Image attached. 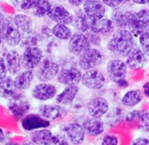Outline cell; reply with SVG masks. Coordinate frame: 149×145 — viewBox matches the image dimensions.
Returning <instances> with one entry per match:
<instances>
[{
	"mask_svg": "<svg viewBox=\"0 0 149 145\" xmlns=\"http://www.w3.org/2000/svg\"><path fill=\"white\" fill-rule=\"evenodd\" d=\"M7 71L11 75H16L20 71L22 66V58L17 50L9 51L4 58Z\"/></svg>",
	"mask_w": 149,
	"mask_h": 145,
	"instance_id": "23",
	"label": "cell"
},
{
	"mask_svg": "<svg viewBox=\"0 0 149 145\" xmlns=\"http://www.w3.org/2000/svg\"><path fill=\"white\" fill-rule=\"evenodd\" d=\"M81 83L86 88L97 90L104 87L106 84V77L99 70L92 69L86 70V72L82 75Z\"/></svg>",
	"mask_w": 149,
	"mask_h": 145,
	"instance_id": "8",
	"label": "cell"
},
{
	"mask_svg": "<svg viewBox=\"0 0 149 145\" xmlns=\"http://www.w3.org/2000/svg\"><path fill=\"white\" fill-rule=\"evenodd\" d=\"M0 36L6 44L17 46L21 41V34L10 17H0Z\"/></svg>",
	"mask_w": 149,
	"mask_h": 145,
	"instance_id": "2",
	"label": "cell"
},
{
	"mask_svg": "<svg viewBox=\"0 0 149 145\" xmlns=\"http://www.w3.org/2000/svg\"><path fill=\"white\" fill-rule=\"evenodd\" d=\"M52 3L49 0H42L35 8L33 10V14L37 17H44L47 16L50 9H51Z\"/></svg>",
	"mask_w": 149,
	"mask_h": 145,
	"instance_id": "33",
	"label": "cell"
},
{
	"mask_svg": "<svg viewBox=\"0 0 149 145\" xmlns=\"http://www.w3.org/2000/svg\"><path fill=\"white\" fill-rule=\"evenodd\" d=\"M19 90H17L14 80L9 77L0 78V97L9 99L15 96Z\"/></svg>",
	"mask_w": 149,
	"mask_h": 145,
	"instance_id": "26",
	"label": "cell"
},
{
	"mask_svg": "<svg viewBox=\"0 0 149 145\" xmlns=\"http://www.w3.org/2000/svg\"><path fill=\"white\" fill-rule=\"evenodd\" d=\"M13 22L21 36H29L32 31L31 19L24 14H17L13 17Z\"/></svg>",
	"mask_w": 149,
	"mask_h": 145,
	"instance_id": "24",
	"label": "cell"
},
{
	"mask_svg": "<svg viewBox=\"0 0 149 145\" xmlns=\"http://www.w3.org/2000/svg\"><path fill=\"white\" fill-rule=\"evenodd\" d=\"M82 126H83L85 131L88 135L93 136V137L101 135L105 130V126H104L103 121L100 118L93 117L85 119Z\"/></svg>",
	"mask_w": 149,
	"mask_h": 145,
	"instance_id": "21",
	"label": "cell"
},
{
	"mask_svg": "<svg viewBox=\"0 0 149 145\" xmlns=\"http://www.w3.org/2000/svg\"><path fill=\"white\" fill-rule=\"evenodd\" d=\"M148 6H149V0H148Z\"/></svg>",
	"mask_w": 149,
	"mask_h": 145,
	"instance_id": "52",
	"label": "cell"
},
{
	"mask_svg": "<svg viewBox=\"0 0 149 145\" xmlns=\"http://www.w3.org/2000/svg\"><path fill=\"white\" fill-rule=\"evenodd\" d=\"M59 66L54 61L45 58L41 61L36 72L37 78L41 82H48L58 76Z\"/></svg>",
	"mask_w": 149,
	"mask_h": 145,
	"instance_id": "7",
	"label": "cell"
},
{
	"mask_svg": "<svg viewBox=\"0 0 149 145\" xmlns=\"http://www.w3.org/2000/svg\"><path fill=\"white\" fill-rule=\"evenodd\" d=\"M22 145H37V144H33V143L31 141V142H24V143Z\"/></svg>",
	"mask_w": 149,
	"mask_h": 145,
	"instance_id": "49",
	"label": "cell"
},
{
	"mask_svg": "<svg viewBox=\"0 0 149 145\" xmlns=\"http://www.w3.org/2000/svg\"><path fill=\"white\" fill-rule=\"evenodd\" d=\"M7 106L11 115L17 120L25 117L31 109L29 100L19 92H17L12 97L9 98Z\"/></svg>",
	"mask_w": 149,
	"mask_h": 145,
	"instance_id": "4",
	"label": "cell"
},
{
	"mask_svg": "<svg viewBox=\"0 0 149 145\" xmlns=\"http://www.w3.org/2000/svg\"><path fill=\"white\" fill-rule=\"evenodd\" d=\"M149 17V10H141L138 12H131L127 29L134 37H139L147 32V23Z\"/></svg>",
	"mask_w": 149,
	"mask_h": 145,
	"instance_id": "3",
	"label": "cell"
},
{
	"mask_svg": "<svg viewBox=\"0 0 149 145\" xmlns=\"http://www.w3.org/2000/svg\"><path fill=\"white\" fill-rule=\"evenodd\" d=\"M38 114L48 121H55L66 117L67 111L59 105L42 104L38 107Z\"/></svg>",
	"mask_w": 149,
	"mask_h": 145,
	"instance_id": "14",
	"label": "cell"
},
{
	"mask_svg": "<svg viewBox=\"0 0 149 145\" xmlns=\"http://www.w3.org/2000/svg\"><path fill=\"white\" fill-rule=\"evenodd\" d=\"M101 145H119V138L115 135H106L102 139Z\"/></svg>",
	"mask_w": 149,
	"mask_h": 145,
	"instance_id": "37",
	"label": "cell"
},
{
	"mask_svg": "<svg viewBox=\"0 0 149 145\" xmlns=\"http://www.w3.org/2000/svg\"><path fill=\"white\" fill-rule=\"evenodd\" d=\"M107 71L110 80L115 84L125 79L127 71V65L126 62L120 59L110 60L107 66Z\"/></svg>",
	"mask_w": 149,
	"mask_h": 145,
	"instance_id": "10",
	"label": "cell"
},
{
	"mask_svg": "<svg viewBox=\"0 0 149 145\" xmlns=\"http://www.w3.org/2000/svg\"><path fill=\"white\" fill-rule=\"evenodd\" d=\"M120 3H121V4H123V3H128V2H130L131 0H120Z\"/></svg>",
	"mask_w": 149,
	"mask_h": 145,
	"instance_id": "50",
	"label": "cell"
},
{
	"mask_svg": "<svg viewBox=\"0 0 149 145\" xmlns=\"http://www.w3.org/2000/svg\"><path fill=\"white\" fill-rule=\"evenodd\" d=\"M66 138L72 144H81L86 138V131L83 126L78 123L65 124L63 128Z\"/></svg>",
	"mask_w": 149,
	"mask_h": 145,
	"instance_id": "15",
	"label": "cell"
},
{
	"mask_svg": "<svg viewBox=\"0 0 149 145\" xmlns=\"http://www.w3.org/2000/svg\"><path fill=\"white\" fill-rule=\"evenodd\" d=\"M42 0H22L21 8L23 10H30L34 9Z\"/></svg>",
	"mask_w": 149,
	"mask_h": 145,
	"instance_id": "38",
	"label": "cell"
},
{
	"mask_svg": "<svg viewBox=\"0 0 149 145\" xmlns=\"http://www.w3.org/2000/svg\"><path fill=\"white\" fill-rule=\"evenodd\" d=\"M83 10L91 20L102 18L106 13L105 6L97 0H86L83 3Z\"/></svg>",
	"mask_w": 149,
	"mask_h": 145,
	"instance_id": "18",
	"label": "cell"
},
{
	"mask_svg": "<svg viewBox=\"0 0 149 145\" xmlns=\"http://www.w3.org/2000/svg\"><path fill=\"white\" fill-rule=\"evenodd\" d=\"M47 17L57 23L71 24L73 22V16L63 5L52 4Z\"/></svg>",
	"mask_w": 149,
	"mask_h": 145,
	"instance_id": "12",
	"label": "cell"
},
{
	"mask_svg": "<svg viewBox=\"0 0 149 145\" xmlns=\"http://www.w3.org/2000/svg\"><path fill=\"white\" fill-rule=\"evenodd\" d=\"M33 77L34 74L31 70H26L23 72L18 73L14 79V84L17 90L19 91L28 90L31 84Z\"/></svg>",
	"mask_w": 149,
	"mask_h": 145,
	"instance_id": "25",
	"label": "cell"
},
{
	"mask_svg": "<svg viewBox=\"0 0 149 145\" xmlns=\"http://www.w3.org/2000/svg\"><path fill=\"white\" fill-rule=\"evenodd\" d=\"M2 41H3V39H2L1 36H0V44H1V43H2Z\"/></svg>",
	"mask_w": 149,
	"mask_h": 145,
	"instance_id": "51",
	"label": "cell"
},
{
	"mask_svg": "<svg viewBox=\"0 0 149 145\" xmlns=\"http://www.w3.org/2000/svg\"><path fill=\"white\" fill-rule=\"evenodd\" d=\"M148 62L147 55L140 48H134L127 57L126 64L132 70H139L143 68Z\"/></svg>",
	"mask_w": 149,
	"mask_h": 145,
	"instance_id": "19",
	"label": "cell"
},
{
	"mask_svg": "<svg viewBox=\"0 0 149 145\" xmlns=\"http://www.w3.org/2000/svg\"><path fill=\"white\" fill-rule=\"evenodd\" d=\"M140 44L144 53L149 57V31H147L139 37Z\"/></svg>",
	"mask_w": 149,
	"mask_h": 145,
	"instance_id": "35",
	"label": "cell"
},
{
	"mask_svg": "<svg viewBox=\"0 0 149 145\" xmlns=\"http://www.w3.org/2000/svg\"><path fill=\"white\" fill-rule=\"evenodd\" d=\"M107 50L119 57H127L135 48L134 35L127 29H118L107 43Z\"/></svg>",
	"mask_w": 149,
	"mask_h": 145,
	"instance_id": "1",
	"label": "cell"
},
{
	"mask_svg": "<svg viewBox=\"0 0 149 145\" xmlns=\"http://www.w3.org/2000/svg\"><path fill=\"white\" fill-rule=\"evenodd\" d=\"M4 145H20L18 143H16V142H7Z\"/></svg>",
	"mask_w": 149,
	"mask_h": 145,
	"instance_id": "48",
	"label": "cell"
},
{
	"mask_svg": "<svg viewBox=\"0 0 149 145\" xmlns=\"http://www.w3.org/2000/svg\"><path fill=\"white\" fill-rule=\"evenodd\" d=\"M82 72L78 68L63 69L58 74V82L64 85H78L82 79Z\"/></svg>",
	"mask_w": 149,
	"mask_h": 145,
	"instance_id": "16",
	"label": "cell"
},
{
	"mask_svg": "<svg viewBox=\"0 0 149 145\" xmlns=\"http://www.w3.org/2000/svg\"><path fill=\"white\" fill-rule=\"evenodd\" d=\"M139 120L142 129L149 132V112L146 110H134L129 112L126 117L127 122H134Z\"/></svg>",
	"mask_w": 149,
	"mask_h": 145,
	"instance_id": "28",
	"label": "cell"
},
{
	"mask_svg": "<svg viewBox=\"0 0 149 145\" xmlns=\"http://www.w3.org/2000/svg\"><path fill=\"white\" fill-rule=\"evenodd\" d=\"M102 2H103V3H105L108 7H111L113 9L118 8L121 4L120 0H102Z\"/></svg>",
	"mask_w": 149,
	"mask_h": 145,
	"instance_id": "39",
	"label": "cell"
},
{
	"mask_svg": "<svg viewBox=\"0 0 149 145\" xmlns=\"http://www.w3.org/2000/svg\"><path fill=\"white\" fill-rule=\"evenodd\" d=\"M134 3H137V4H146L148 3V0H132Z\"/></svg>",
	"mask_w": 149,
	"mask_h": 145,
	"instance_id": "45",
	"label": "cell"
},
{
	"mask_svg": "<svg viewBox=\"0 0 149 145\" xmlns=\"http://www.w3.org/2000/svg\"><path fill=\"white\" fill-rule=\"evenodd\" d=\"M143 99V92L140 90H131L127 91L121 99V104L126 107H134Z\"/></svg>",
	"mask_w": 149,
	"mask_h": 145,
	"instance_id": "29",
	"label": "cell"
},
{
	"mask_svg": "<svg viewBox=\"0 0 149 145\" xmlns=\"http://www.w3.org/2000/svg\"><path fill=\"white\" fill-rule=\"evenodd\" d=\"M22 58V66L25 70H32L39 65L43 59L42 50L36 46H29L25 49Z\"/></svg>",
	"mask_w": 149,
	"mask_h": 145,
	"instance_id": "9",
	"label": "cell"
},
{
	"mask_svg": "<svg viewBox=\"0 0 149 145\" xmlns=\"http://www.w3.org/2000/svg\"><path fill=\"white\" fill-rule=\"evenodd\" d=\"M10 3L13 4V5H18V4L21 5L22 0H10Z\"/></svg>",
	"mask_w": 149,
	"mask_h": 145,
	"instance_id": "46",
	"label": "cell"
},
{
	"mask_svg": "<svg viewBox=\"0 0 149 145\" xmlns=\"http://www.w3.org/2000/svg\"><path fill=\"white\" fill-rule=\"evenodd\" d=\"M31 95L38 101H47L57 96V88L53 84L42 82L33 87Z\"/></svg>",
	"mask_w": 149,
	"mask_h": 145,
	"instance_id": "13",
	"label": "cell"
},
{
	"mask_svg": "<svg viewBox=\"0 0 149 145\" xmlns=\"http://www.w3.org/2000/svg\"><path fill=\"white\" fill-rule=\"evenodd\" d=\"M86 35V37H88L89 41L91 44H93V45L95 46H100L101 44V38H100V36L98 35L97 33L93 32V30H89L88 31H86L85 33Z\"/></svg>",
	"mask_w": 149,
	"mask_h": 145,
	"instance_id": "36",
	"label": "cell"
},
{
	"mask_svg": "<svg viewBox=\"0 0 149 145\" xmlns=\"http://www.w3.org/2000/svg\"><path fill=\"white\" fill-rule=\"evenodd\" d=\"M91 19L86 16V14L82 10H78L73 17V23L75 28L83 33H86L90 30L91 25Z\"/></svg>",
	"mask_w": 149,
	"mask_h": 145,
	"instance_id": "30",
	"label": "cell"
},
{
	"mask_svg": "<svg viewBox=\"0 0 149 145\" xmlns=\"http://www.w3.org/2000/svg\"><path fill=\"white\" fill-rule=\"evenodd\" d=\"M91 43L86 37V35L83 32L78 31L72 35L69 39L68 50L74 56L79 57L82 53L86 51L91 48Z\"/></svg>",
	"mask_w": 149,
	"mask_h": 145,
	"instance_id": "6",
	"label": "cell"
},
{
	"mask_svg": "<svg viewBox=\"0 0 149 145\" xmlns=\"http://www.w3.org/2000/svg\"><path fill=\"white\" fill-rule=\"evenodd\" d=\"M104 61L103 54L95 48H90L79 57V66L83 70L95 69Z\"/></svg>",
	"mask_w": 149,
	"mask_h": 145,
	"instance_id": "5",
	"label": "cell"
},
{
	"mask_svg": "<svg viewBox=\"0 0 149 145\" xmlns=\"http://www.w3.org/2000/svg\"><path fill=\"white\" fill-rule=\"evenodd\" d=\"M45 145H69V141L62 135H53Z\"/></svg>",
	"mask_w": 149,
	"mask_h": 145,
	"instance_id": "34",
	"label": "cell"
},
{
	"mask_svg": "<svg viewBox=\"0 0 149 145\" xmlns=\"http://www.w3.org/2000/svg\"><path fill=\"white\" fill-rule=\"evenodd\" d=\"M87 110L91 117L101 118L107 113L109 110V104L106 98L102 97H95L88 102Z\"/></svg>",
	"mask_w": 149,
	"mask_h": 145,
	"instance_id": "17",
	"label": "cell"
},
{
	"mask_svg": "<svg viewBox=\"0 0 149 145\" xmlns=\"http://www.w3.org/2000/svg\"><path fill=\"white\" fill-rule=\"evenodd\" d=\"M120 88H127V86H128V83L127 82V80H125V79H122V80H120V81H119L117 84H116Z\"/></svg>",
	"mask_w": 149,
	"mask_h": 145,
	"instance_id": "43",
	"label": "cell"
},
{
	"mask_svg": "<svg viewBox=\"0 0 149 145\" xmlns=\"http://www.w3.org/2000/svg\"><path fill=\"white\" fill-rule=\"evenodd\" d=\"M4 138H5V137H4L3 130L0 128V143L3 142V141H4Z\"/></svg>",
	"mask_w": 149,
	"mask_h": 145,
	"instance_id": "47",
	"label": "cell"
},
{
	"mask_svg": "<svg viewBox=\"0 0 149 145\" xmlns=\"http://www.w3.org/2000/svg\"><path fill=\"white\" fill-rule=\"evenodd\" d=\"M131 12L132 11L115 8L112 12V18H111L114 26L118 27L119 29H127Z\"/></svg>",
	"mask_w": 149,
	"mask_h": 145,
	"instance_id": "27",
	"label": "cell"
},
{
	"mask_svg": "<svg viewBox=\"0 0 149 145\" xmlns=\"http://www.w3.org/2000/svg\"><path fill=\"white\" fill-rule=\"evenodd\" d=\"M131 145H149V140L148 138L142 137H137L132 142Z\"/></svg>",
	"mask_w": 149,
	"mask_h": 145,
	"instance_id": "41",
	"label": "cell"
},
{
	"mask_svg": "<svg viewBox=\"0 0 149 145\" xmlns=\"http://www.w3.org/2000/svg\"><path fill=\"white\" fill-rule=\"evenodd\" d=\"M68 2L71 5L75 6V7H79V6L82 5L86 2V0H68Z\"/></svg>",
	"mask_w": 149,
	"mask_h": 145,
	"instance_id": "42",
	"label": "cell"
},
{
	"mask_svg": "<svg viewBox=\"0 0 149 145\" xmlns=\"http://www.w3.org/2000/svg\"><path fill=\"white\" fill-rule=\"evenodd\" d=\"M50 124V121L45 119L39 114H27L21 119V126L25 131L45 129L48 128Z\"/></svg>",
	"mask_w": 149,
	"mask_h": 145,
	"instance_id": "11",
	"label": "cell"
},
{
	"mask_svg": "<svg viewBox=\"0 0 149 145\" xmlns=\"http://www.w3.org/2000/svg\"><path fill=\"white\" fill-rule=\"evenodd\" d=\"M53 136L52 132L48 129H40L31 131L30 135L31 141L37 145H45V144Z\"/></svg>",
	"mask_w": 149,
	"mask_h": 145,
	"instance_id": "31",
	"label": "cell"
},
{
	"mask_svg": "<svg viewBox=\"0 0 149 145\" xmlns=\"http://www.w3.org/2000/svg\"><path fill=\"white\" fill-rule=\"evenodd\" d=\"M52 35L59 40H69L72 37V30L66 24L57 23L52 29Z\"/></svg>",
	"mask_w": 149,
	"mask_h": 145,
	"instance_id": "32",
	"label": "cell"
},
{
	"mask_svg": "<svg viewBox=\"0 0 149 145\" xmlns=\"http://www.w3.org/2000/svg\"><path fill=\"white\" fill-rule=\"evenodd\" d=\"M113 29L114 24L111 19L102 17L91 21L90 30L100 36H107L111 33H113Z\"/></svg>",
	"mask_w": 149,
	"mask_h": 145,
	"instance_id": "20",
	"label": "cell"
},
{
	"mask_svg": "<svg viewBox=\"0 0 149 145\" xmlns=\"http://www.w3.org/2000/svg\"><path fill=\"white\" fill-rule=\"evenodd\" d=\"M73 145H81V144H73Z\"/></svg>",
	"mask_w": 149,
	"mask_h": 145,
	"instance_id": "53",
	"label": "cell"
},
{
	"mask_svg": "<svg viewBox=\"0 0 149 145\" xmlns=\"http://www.w3.org/2000/svg\"><path fill=\"white\" fill-rule=\"evenodd\" d=\"M79 90V88L77 85L66 86L62 92H60L55 97L56 103L61 105L71 104L74 101L75 97H77Z\"/></svg>",
	"mask_w": 149,
	"mask_h": 145,
	"instance_id": "22",
	"label": "cell"
},
{
	"mask_svg": "<svg viewBox=\"0 0 149 145\" xmlns=\"http://www.w3.org/2000/svg\"><path fill=\"white\" fill-rule=\"evenodd\" d=\"M7 74V68L5 64V61L3 58L0 57V78L6 77Z\"/></svg>",
	"mask_w": 149,
	"mask_h": 145,
	"instance_id": "40",
	"label": "cell"
},
{
	"mask_svg": "<svg viewBox=\"0 0 149 145\" xmlns=\"http://www.w3.org/2000/svg\"><path fill=\"white\" fill-rule=\"evenodd\" d=\"M143 94L149 97V82H147L143 85Z\"/></svg>",
	"mask_w": 149,
	"mask_h": 145,
	"instance_id": "44",
	"label": "cell"
}]
</instances>
